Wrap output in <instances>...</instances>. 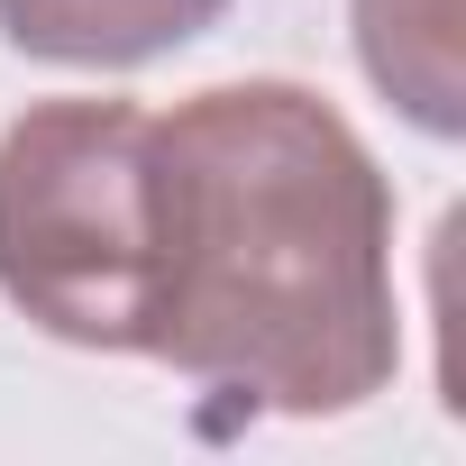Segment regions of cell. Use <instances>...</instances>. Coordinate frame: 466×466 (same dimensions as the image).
<instances>
[{"mask_svg": "<svg viewBox=\"0 0 466 466\" xmlns=\"http://www.w3.org/2000/svg\"><path fill=\"white\" fill-rule=\"evenodd\" d=\"M165 293L156 366L248 420L366 411L402 366L393 174L339 101L284 74L156 110Z\"/></svg>", "mask_w": 466, "mask_h": 466, "instance_id": "obj_1", "label": "cell"}, {"mask_svg": "<svg viewBox=\"0 0 466 466\" xmlns=\"http://www.w3.org/2000/svg\"><path fill=\"white\" fill-rule=\"evenodd\" d=\"M165 165L156 110L56 92L0 128V302L92 357H156Z\"/></svg>", "mask_w": 466, "mask_h": 466, "instance_id": "obj_2", "label": "cell"}, {"mask_svg": "<svg viewBox=\"0 0 466 466\" xmlns=\"http://www.w3.org/2000/svg\"><path fill=\"white\" fill-rule=\"evenodd\" d=\"M228 19V0H0V46L65 74H137Z\"/></svg>", "mask_w": 466, "mask_h": 466, "instance_id": "obj_3", "label": "cell"}, {"mask_svg": "<svg viewBox=\"0 0 466 466\" xmlns=\"http://www.w3.org/2000/svg\"><path fill=\"white\" fill-rule=\"evenodd\" d=\"M348 37L366 83L420 128L457 137L466 128V56H457V0H348Z\"/></svg>", "mask_w": 466, "mask_h": 466, "instance_id": "obj_4", "label": "cell"}]
</instances>
